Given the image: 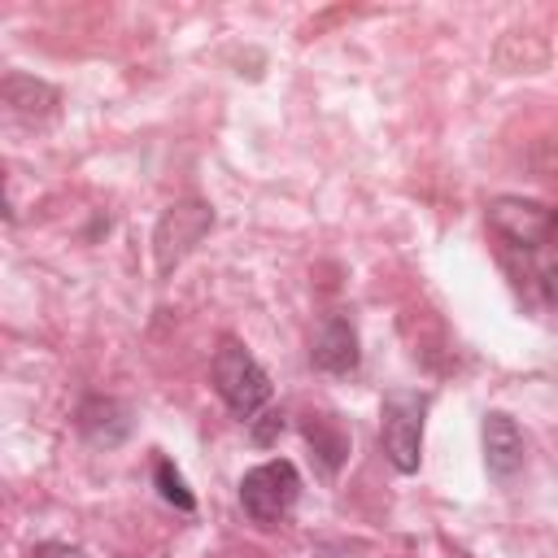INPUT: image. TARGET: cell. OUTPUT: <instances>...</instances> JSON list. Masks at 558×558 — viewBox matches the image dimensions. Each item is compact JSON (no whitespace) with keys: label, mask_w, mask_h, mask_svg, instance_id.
Segmentation results:
<instances>
[{"label":"cell","mask_w":558,"mask_h":558,"mask_svg":"<svg viewBox=\"0 0 558 558\" xmlns=\"http://www.w3.org/2000/svg\"><path fill=\"white\" fill-rule=\"evenodd\" d=\"M545 296H549V305L558 310V266H554V270H545Z\"/></svg>","instance_id":"cell-14"},{"label":"cell","mask_w":558,"mask_h":558,"mask_svg":"<svg viewBox=\"0 0 558 558\" xmlns=\"http://www.w3.org/2000/svg\"><path fill=\"white\" fill-rule=\"evenodd\" d=\"M310 362L327 375H349L357 371L362 362V349H357V327L349 323V314H327L314 336H310Z\"/></svg>","instance_id":"cell-6"},{"label":"cell","mask_w":558,"mask_h":558,"mask_svg":"<svg viewBox=\"0 0 558 558\" xmlns=\"http://www.w3.org/2000/svg\"><path fill=\"white\" fill-rule=\"evenodd\" d=\"M78 432H83L92 445L113 449V445H122L126 432H131V410H126L122 401H113V397H92V401H83V410H78Z\"/></svg>","instance_id":"cell-9"},{"label":"cell","mask_w":558,"mask_h":558,"mask_svg":"<svg viewBox=\"0 0 558 558\" xmlns=\"http://www.w3.org/2000/svg\"><path fill=\"white\" fill-rule=\"evenodd\" d=\"M214 388L227 401V410L244 423H253L266 401H270V375L262 371V362L240 344V340H222L214 353Z\"/></svg>","instance_id":"cell-1"},{"label":"cell","mask_w":558,"mask_h":558,"mask_svg":"<svg viewBox=\"0 0 558 558\" xmlns=\"http://www.w3.org/2000/svg\"><path fill=\"white\" fill-rule=\"evenodd\" d=\"M279 432H283V414H279V410H266V414L253 418V440H257V445H270Z\"/></svg>","instance_id":"cell-12"},{"label":"cell","mask_w":558,"mask_h":558,"mask_svg":"<svg viewBox=\"0 0 558 558\" xmlns=\"http://www.w3.org/2000/svg\"><path fill=\"white\" fill-rule=\"evenodd\" d=\"M214 227V209L201 205V201H179L170 205L161 218H157V231H153V262H157V275H170Z\"/></svg>","instance_id":"cell-4"},{"label":"cell","mask_w":558,"mask_h":558,"mask_svg":"<svg viewBox=\"0 0 558 558\" xmlns=\"http://www.w3.org/2000/svg\"><path fill=\"white\" fill-rule=\"evenodd\" d=\"M31 558H83V549L65 545V541H44V545H35Z\"/></svg>","instance_id":"cell-13"},{"label":"cell","mask_w":558,"mask_h":558,"mask_svg":"<svg viewBox=\"0 0 558 558\" xmlns=\"http://www.w3.org/2000/svg\"><path fill=\"white\" fill-rule=\"evenodd\" d=\"M301 432H305V440L314 445V453L327 462V471H336L340 458L349 453V436H344V427H340L336 414H305Z\"/></svg>","instance_id":"cell-10"},{"label":"cell","mask_w":558,"mask_h":558,"mask_svg":"<svg viewBox=\"0 0 558 558\" xmlns=\"http://www.w3.org/2000/svg\"><path fill=\"white\" fill-rule=\"evenodd\" d=\"M0 100L9 109V118H22V122H48L57 113V87L44 83V78H31V74H4L0 83Z\"/></svg>","instance_id":"cell-8"},{"label":"cell","mask_w":558,"mask_h":558,"mask_svg":"<svg viewBox=\"0 0 558 558\" xmlns=\"http://www.w3.org/2000/svg\"><path fill=\"white\" fill-rule=\"evenodd\" d=\"M157 488H161V497H166L170 506H179V510H196V497L187 493V484H183V475L174 471L170 458L157 462Z\"/></svg>","instance_id":"cell-11"},{"label":"cell","mask_w":558,"mask_h":558,"mask_svg":"<svg viewBox=\"0 0 558 558\" xmlns=\"http://www.w3.org/2000/svg\"><path fill=\"white\" fill-rule=\"evenodd\" d=\"M480 436H484V466H488V475L493 480H510L523 466V432H519V423L510 414L493 410V414H484Z\"/></svg>","instance_id":"cell-7"},{"label":"cell","mask_w":558,"mask_h":558,"mask_svg":"<svg viewBox=\"0 0 558 558\" xmlns=\"http://www.w3.org/2000/svg\"><path fill=\"white\" fill-rule=\"evenodd\" d=\"M549 244H554V248H558V209H554V214H549Z\"/></svg>","instance_id":"cell-15"},{"label":"cell","mask_w":558,"mask_h":558,"mask_svg":"<svg viewBox=\"0 0 558 558\" xmlns=\"http://www.w3.org/2000/svg\"><path fill=\"white\" fill-rule=\"evenodd\" d=\"M488 227L510 244V248H541L549 240V209L536 201H519V196H501L488 205Z\"/></svg>","instance_id":"cell-5"},{"label":"cell","mask_w":558,"mask_h":558,"mask_svg":"<svg viewBox=\"0 0 558 558\" xmlns=\"http://www.w3.org/2000/svg\"><path fill=\"white\" fill-rule=\"evenodd\" d=\"M423 414H427V392L418 388H388L379 405V440L388 462L401 475L418 471V449H423Z\"/></svg>","instance_id":"cell-2"},{"label":"cell","mask_w":558,"mask_h":558,"mask_svg":"<svg viewBox=\"0 0 558 558\" xmlns=\"http://www.w3.org/2000/svg\"><path fill=\"white\" fill-rule=\"evenodd\" d=\"M296 497H301V475L288 458H270V462L244 471V480H240V506L262 527H275L279 519H288Z\"/></svg>","instance_id":"cell-3"}]
</instances>
